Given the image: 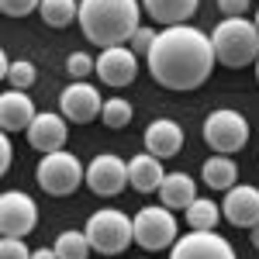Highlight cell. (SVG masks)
Instances as JSON below:
<instances>
[{
    "mask_svg": "<svg viewBox=\"0 0 259 259\" xmlns=\"http://www.w3.org/2000/svg\"><path fill=\"white\" fill-rule=\"evenodd\" d=\"M214 45L211 35H204L194 24H177V28H162L149 56V76L166 87V90H177V94H190L207 83L211 69H214Z\"/></svg>",
    "mask_w": 259,
    "mask_h": 259,
    "instance_id": "6da1fadb",
    "label": "cell"
},
{
    "mask_svg": "<svg viewBox=\"0 0 259 259\" xmlns=\"http://www.w3.org/2000/svg\"><path fill=\"white\" fill-rule=\"evenodd\" d=\"M142 4L139 0H80V28L83 38L114 49L128 45L132 35L142 28Z\"/></svg>",
    "mask_w": 259,
    "mask_h": 259,
    "instance_id": "7a4b0ae2",
    "label": "cell"
},
{
    "mask_svg": "<svg viewBox=\"0 0 259 259\" xmlns=\"http://www.w3.org/2000/svg\"><path fill=\"white\" fill-rule=\"evenodd\" d=\"M211 45H214V59L228 69H242V66H256L259 59V28L249 18H225L211 31Z\"/></svg>",
    "mask_w": 259,
    "mask_h": 259,
    "instance_id": "3957f363",
    "label": "cell"
},
{
    "mask_svg": "<svg viewBox=\"0 0 259 259\" xmlns=\"http://www.w3.org/2000/svg\"><path fill=\"white\" fill-rule=\"evenodd\" d=\"M83 232H87V239L94 245V252H100V256H121L135 242V225L118 207H100V211H94Z\"/></svg>",
    "mask_w": 259,
    "mask_h": 259,
    "instance_id": "277c9868",
    "label": "cell"
},
{
    "mask_svg": "<svg viewBox=\"0 0 259 259\" xmlns=\"http://www.w3.org/2000/svg\"><path fill=\"white\" fill-rule=\"evenodd\" d=\"M35 180H38V187L49 197H69L80 183H87V166L73 152L59 149V152H49V156L38 159Z\"/></svg>",
    "mask_w": 259,
    "mask_h": 259,
    "instance_id": "5b68a950",
    "label": "cell"
},
{
    "mask_svg": "<svg viewBox=\"0 0 259 259\" xmlns=\"http://www.w3.org/2000/svg\"><path fill=\"white\" fill-rule=\"evenodd\" d=\"M135 225V245H142L145 252H162V249H173L180 239V225L177 214L162 204H145L139 214L132 218Z\"/></svg>",
    "mask_w": 259,
    "mask_h": 259,
    "instance_id": "8992f818",
    "label": "cell"
},
{
    "mask_svg": "<svg viewBox=\"0 0 259 259\" xmlns=\"http://www.w3.org/2000/svg\"><path fill=\"white\" fill-rule=\"evenodd\" d=\"M204 142L218 156H232L245 149V142H249V121L232 107H218L204 118Z\"/></svg>",
    "mask_w": 259,
    "mask_h": 259,
    "instance_id": "52a82bcc",
    "label": "cell"
},
{
    "mask_svg": "<svg viewBox=\"0 0 259 259\" xmlns=\"http://www.w3.org/2000/svg\"><path fill=\"white\" fill-rule=\"evenodd\" d=\"M35 225H38V207L28 194L7 190L0 197V232H4V239H24V235L35 232Z\"/></svg>",
    "mask_w": 259,
    "mask_h": 259,
    "instance_id": "ba28073f",
    "label": "cell"
},
{
    "mask_svg": "<svg viewBox=\"0 0 259 259\" xmlns=\"http://www.w3.org/2000/svg\"><path fill=\"white\" fill-rule=\"evenodd\" d=\"M87 187L97 197H118L128 187V162L114 156V152H100L87 166Z\"/></svg>",
    "mask_w": 259,
    "mask_h": 259,
    "instance_id": "9c48e42d",
    "label": "cell"
},
{
    "mask_svg": "<svg viewBox=\"0 0 259 259\" xmlns=\"http://www.w3.org/2000/svg\"><path fill=\"white\" fill-rule=\"evenodd\" d=\"M100 111H104V100H100L97 87H94V83H87V80H73L59 94V114L66 121L90 124L94 118H100Z\"/></svg>",
    "mask_w": 259,
    "mask_h": 259,
    "instance_id": "30bf717a",
    "label": "cell"
},
{
    "mask_svg": "<svg viewBox=\"0 0 259 259\" xmlns=\"http://www.w3.org/2000/svg\"><path fill=\"white\" fill-rule=\"evenodd\" d=\"M169 259H239L232 242L218 232H187L169 249Z\"/></svg>",
    "mask_w": 259,
    "mask_h": 259,
    "instance_id": "8fae6325",
    "label": "cell"
},
{
    "mask_svg": "<svg viewBox=\"0 0 259 259\" xmlns=\"http://www.w3.org/2000/svg\"><path fill=\"white\" fill-rule=\"evenodd\" d=\"M97 76L107 87H128L139 76V56L128 45H114V49H100L97 56Z\"/></svg>",
    "mask_w": 259,
    "mask_h": 259,
    "instance_id": "7c38bea8",
    "label": "cell"
},
{
    "mask_svg": "<svg viewBox=\"0 0 259 259\" xmlns=\"http://www.w3.org/2000/svg\"><path fill=\"white\" fill-rule=\"evenodd\" d=\"M221 214L232 221L235 228H256L259 225V187L235 183L225 194V200H221Z\"/></svg>",
    "mask_w": 259,
    "mask_h": 259,
    "instance_id": "4fadbf2b",
    "label": "cell"
},
{
    "mask_svg": "<svg viewBox=\"0 0 259 259\" xmlns=\"http://www.w3.org/2000/svg\"><path fill=\"white\" fill-rule=\"evenodd\" d=\"M69 139V124L62 114H52V111H41L38 118L31 121V128H28V142H31V149H38L41 156H49V152H59L62 145Z\"/></svg>",
    "mask_w": 259,
    "mask_h": 259,
    "instance_id": "5bb4252c",
    "label": "cell"
},
{
    "mask_svg": "<svg viewBox=\"0 0 259 259\" xmlns=\"http://www.w3.org/2000/svg\"><path fill=\"white\" fill-rule=\"evenodd\" d=\"M145 152L156 156V159H173L180 149H183V128L169 118H156L145 128Z\"/></svg>",
    "mask_w": 259,
    "mask_h": 259,
    "instance_id": "9a60e30c",
    "label": "cell"
},
{
    "mask_svg": "<svg viewBox=\"0 0 259 259\" xmlns=\"http://www.w3.org/2000/svg\"><path fill=\"white\" fill-rule=\"evenodd\" d=\"M35 118H38V111H35V104H31V97H28L24 90H7V94H0V124H4V135H11V132H28Z\"/></svg>",
    "mask_w": 259,
    "mask_h": 259,
    "instance_id": "2e32d148",
    "label": "cell"
},
{
    "mask_svg": "<svg viewBox=\"0 0 259 259\" xmlns=\"http://www.w3.org/2000/svg\"><path fill=\"white\" fill-rule=\"evenodd\" d=\"M200 0H142V11L162 28H177L197 14Z\"/></svg>",
    "mask_w": 259,
    "mask_h": 259,
    "instance_id": "e0dca14e",
    "label": "cell"
},
{
    "mask_svg": "<svg viewBox=\"0 0 259 259\" xmlns=\"http://www.w3.org/2000/svg\"><path fill=\"white\" fill-rule=\"evenodd\" d=\"M162 180H166V173H162V159L149 156V152L132 156V162H128V183H132V190L152 194V190L162 187Z\"/></svg>",
    "mask_w": 259,
    "mask_h": 259,
    "instance_id": "ac0fdd59",
    "label": "cell"
},
{
    "mask_svg": "<svg viewBox=\"0 0 259 259\" xmlns=\"http://www.w3.org/2000/svg\"><path fill=\"white\" fill-rule=\"evenodd\" d=\"M159 200H162V207H169V211H187L197 200V183L187 173H166V180L159 187Z\"/></svg>",
    "mask_w": 259,
    "mask_h": 259,
    "instance_id": "d6986e66",
    "label": "cell"
},
{
    "mask_svg": "<svg viewBox=\"0 0 259 259\" xmlns=\"http://www.w3.org/2000/svg\"><path fill=\"white\" fill-rule=\"evenodd\" d=\"M235 177H239V166H235V159L232 156H211V159H204V166H200V180L211 187V190H232L235 187Z\"/></svg>",
    "mask_w": 259,
    "mask_h": 259,
    "instance_id": "ffe728a7",
    "label": "cell"
},
{
    "mask_svg": "<svg viewBox=\"0 0 259 259\" xmlns=\"http://www.w3.org/2000/svg\"><path fill=\"white\" fill-rule=\"evenodd\" d=\"M218 221H221V207L214 200L197 197L187 207V225H190V232H218Z\"/></svg>",
    "mask_w": 259,
    "mask_h": 259,
    "instance_id": "44dd1931",
    "label": "cell"
},
{
    "mask_svg": "<svg viewBox=\"0 0 259 259\" xmlns=\"http://www.w3.org/2000/svg\"><path fill=\"white\" fill-rule=\"evenodd\" d=\"M38 14L49 28H69L73 21H80V4L76 0H41Z\"/></svg>",
    "mask_w": 259,
    "mask_h": 259,
    "instance_id": "7402d4cb",
    "label": "cell"
},
{
    "mask_svg": "<svg viewBox=\"0 0 259 259\" xmlns=\"http://www.w3.org/2000/svg\"><path fill=\"white\" fill-rule=\"evenodd\" d=\"M4 66H0V73H4V80L11 83V90H28L31 83L38 80V73H35V62H28V59H7L4 56Z\"/></svg>",
    "mask_w": 259,
    "mask_h": 259,
    "instance_id": "603a6c76",
    "label": "cell"
},
{
    "mask_svg": "<svg viewBox=\"0 0 259 259\" xmlns=\"http://www.w3.org/2000/svg\"><path fill=\"white\" fill-rule=\"evenodd\" d=\"M52 249H56V256H59V259H90V252H94V245H90V239H87V232H62Z\"/></svg>",
    "mask_w": 259,
    "mask_h": 259,
    "instance_id": "cb8c5ba5",
    "label": "cell"
},
{
    "mask_svg": "<svg viewBox=\"0 0 259 259\" xmlns=\"http://www.w3.org/2000/svg\"><path fill=\"white\" fill-rule=\"evenodd\" d=\"M132 104L124 97H111L104 100V111H100V118H104V124L111 128V132H118V128H124V124H132Z\"/></svg>",
    "mask_w": 259,
    "mask_h": 259,
    "instance_id": "d4e9b609",
    "label": "cell"
},
{
    "mask_svg": "<svg viewBox=\"0 0 259 259\" xmlns=\"http://www.w3.org/2000/svg\"><path fill=\"white\" fill-rule=\"evenodd\" d=\"M66 73H69L73 80H83V76L97 73V59H90L87 52H73V56L66 59Z\"/></svg>",
    "mask_w": 259,
    "mask_h": 259,
    "instance_id": "484cf974",
    "label": "cell"
},
{
    "mask_svg": "<svg viewBox=\"0 0 259 259\" xmlns=\"http://www.w3.org/2000/svg\"><path fill=\"white\" fill-rule=\"evenodd\" d=\"M156 28H149V24H142L139 31L132 35V41H128V49L135 52V56H149V49H152V41H156Z\"/></svg>",
    "mask_w": 259,
    "mask_h": 259,
    "instance_id": "4316f807",
    "label": "cell"
},
{
    "mask_svg": "<svg viewBox=\"0 0 259 259\" xmlns=\"http://www.w3.org/2000/svg\"><path fill=\"white\" fill-rule=\"evenodd\" d=\"M41 0H0V11L7 18H28L31 11H38Z\"/></svg>",
    "mask_w": 259,
    "mask_h": 259,
    "instance_id": "83f0119b",
    "label": "cell"
},
{
    "mask_svg": "<svg viewBox=\"0 0 259 259\" xmlns=\"http://www.w3.org/2000/svg\"><path fill=\"white\" fill-rule=\"evenodd\" d=\"M35 249H28L24 239H4L0 242V259H31Z\"/></svg>",
    "mask_w": 259,
    "mask_h": 259,
    "instance_id": "f1b7e54d",
    "label": "cell"
},
{
    "mask_svg": "<svg viewBox=\"0 0 259 259\" xmlns=\"http://www.w3.org/2000/svg\"><path fill=\"white\" fill-rule=\"evenodd\" d=\"M249 7H252V0H218V11L225 18H245Z\"/></svg>",
    "mask_w": 259,
    "mask_h": 259,
    "instance_id": "f546056e",
    "label": "cell"
},
{
    "mask_svg": "<svg viewBox=\"0 0 259 259\" xmlns=\"http://www.w3.org/2000/svg\"><path fill=\"white\" fill-rule=\"evenodd\" d=\"M11 162H14V145H11V139L4 135V139H0V173H7Z\"/></svg>",
    "mask_w": 259,
    "mask_h": 259,
    "instance_id": "4dcf8cb0",
    "label": "cell"
},
{
    "mask_svg": "<svg viewBox=\"0 0 259 259\" xmlns=\"http://www.w3.org/2000/svg\"><path fill=\"white\" fill-rule=\"evenodd\" d=\"M31 259H59V256H56V249H49V245H45V249H35Z\"/></svg>",
    "mask_w": 259,
    "mask_h": 259,
    "instance_id": "1f68e13d",
    "label": "cell"
},
{
    "mask_svg": "<svg viewBox=\"0 0 259 259\" xmlns=\"http://www.w3.org/2000/svg\"><path fill=\"white\" fill-rule=\"evenodd\" d=\"M249 239H252V245L259 249V225H256V228H249Z\"/></svg>",
    "mask_w": 259,
    "mask_h": 259,
    "instance_id": "d6a6232c",
    "label": "cell"
},
{
    "mask_svg": "<svg viewBox=\"0 0 259 259\" xmlns=\"http://www.w3.org/2000/svg\"><path fill=\"white\" fill-rule=\"evenodd\" d=\"M252 69H256V80H259V59H256V66H252Z\"/></svg>",
    "mask_w": 259,
    "mask_h": 259,
    "instance_id": "836d02e7",
    "label": "cell"
},
{
    "mask_svg": "<svg viewBox=\"0 0 259 259\" xmlns=\"http://www.w3.org/2000/svg\"><path fill=\"white\" fill-rule=\"evenodd\" d=\"M256 28H259V11H256Z\"/></svg>",
    "mask_w": 259,
    "mask_h": 259,
    "instance_id": "e575fe53",
    "label": "cell"
}]
</instances>
